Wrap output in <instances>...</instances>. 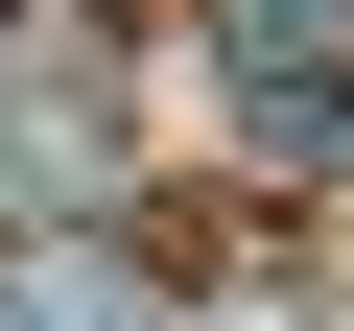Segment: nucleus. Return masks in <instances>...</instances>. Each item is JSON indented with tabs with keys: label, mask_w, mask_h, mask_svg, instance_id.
I'll list each match as a JSON object with an SVG mask.
<instances>
[{
	"label": "nucleus",
	"mask_w": 354,
	"mask_h": 331,
	"mask_svg": "<svg viewBox=\"0 0 354 331\" xmlns=\"http://www.w3.org/2000/svg\"><path fill=\"white\" fill-rule=\"evenodd\" d=\"M0 331H24V307H0Z\"/></svg>",
	"instance_id": "f257e3e1"
}]
</instances>
